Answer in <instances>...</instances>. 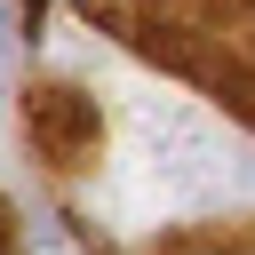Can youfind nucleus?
Returning <instances> with one entry per match:
<instances>
[{
  "instance_id": "nucleus-1",
  "label": "nucleus",
  "mask_w": 255,
  "mask_h": 255,
  "mask_svg": "<svg viewBox=\"0 0 255 255\" xmlns=\"http://www.w3.org/2000/svg\"><path fill=\"white\" fill-rule=\"evenodd\" d=\"M88 16L255 128V0H88Z\"/></svg>"
},
{
  "instance_id": "nucleus-2",
  "label": "nucleus",
  "mask_w": 255,
  "mask_h": 255,
  "mask_svg": "<svg viewBox=\"0 0 255 255\" xmlns=\"http://www.w3.org/2000/svg\"><path fill=\"white\" fill-rule=\"evenodd\" d=\"M24 112H32V143L48 151V167H80V159L96 151V135H104L96 104H88L72 80H40V88L24 96Z\"/></svg>"
},
{
  "instance_id": "nucleus-3",
  "label": "nucleus",
  "mask_w": 255,
  "mask_h": 255,
  "mask_svg": "<svg viewBox=\"0 0 255 255\" xmlns=\"http://www.w3.org/2000/svg\"><path fill=\"white\" fill-rule=\"evenodd\" d=\"M0 255H16V215H8V199H0Z\"/></svg>"
}]
</instances>
